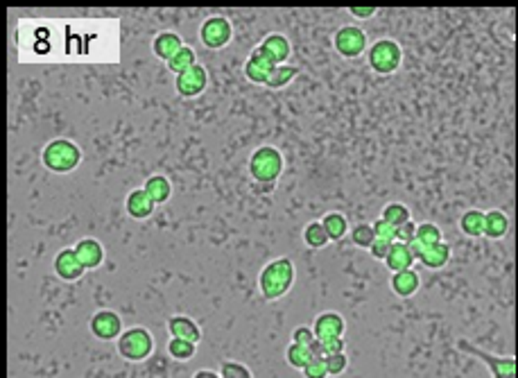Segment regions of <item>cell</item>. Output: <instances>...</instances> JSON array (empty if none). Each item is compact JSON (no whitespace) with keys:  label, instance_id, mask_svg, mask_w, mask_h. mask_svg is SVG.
<instances>
[{"label":"cell","instance_id":"cell-26","mask_svg":"<svg viewBox=\"0 0 518 378\" xmlns=\"http://www.w3.org/2000/svg\"><path fill=\"white\" fill-rule=\"evenodd\" d=\"M143 188L150 193V198L156 202V206L158 204H166L172 198V181L166 175H152V177H147Z\"/></svg>","mask_w":518,"mask_h":378},{"label":"cell","instance_id":"cell-6","mask_svg":"<svg viewBox=\"0 0 518 378\" xmlns=\"http://www.w3.org/2000/svg\"><path fill=\"white\" fill-rule=\"evenodd\" d=\"M458 349L468 353V356L477 358V360H482L491 376H496V378H514L516 376V358L514 356H493V353L475 347L473 342H468V340H464V338L458 340Z\"/></svg>","mask_w":518,"mask_h":378},{"label":"cell","instance_id":"cell-4","mask_svg":"<svg viewBox=\"0 0 518 378\" xmlns=\"http://www.w3.org/2000/svg\"><path fill=\"white\" fill-rule=\"evenodd\" d=\"M116 342L120 358L127 362H145L154 353V335L145 326L125 328Z\"/></svg>","mask_w":518,"mask_h":378},{"label":"cell","instance_id":"cell-39","mask_svg":"<svg viewBox=\"0 0 518 378\" xmlns=\"http://www.w3.org/2000/svg\"><path fill=\"white\" fill-rule=\"evenodd\" d=\"M416 238V222L414 220H408L396 227V240L401 242H412Z\"/></svg>","mask_w":518,"mask_h":378},{"label":"cell","instance_id":"cell-13","mask_svg":"<svg viewBox=\"0 0 518 378\" xmlns=\"http://www.w3.org/2000/svg\"><path fill=\"white\" fill-rule=\"evenodd\" d=\"M389 288L399 299H410L421 290V276L414 267H405V270L392 272L389 276Z\"/></svg>","mask_w":518,"mask_h":378},{"label":"cell","instance_id":"cell-33","mask_svg":"<svg viewBox=\"0 0 518 378\" xmlns=\"http://www.w3.org/2000/svg\"><path fill=\"white\" fill-rule=\"evenodd\" d=\"M416 240L421 242L423 247L435 245V242L443 240V231L435 222H421V225H416Z\"/></svg>","mask_w":518,"mask_h":378},{"label":"cell","instance_id":"cell-7","mask_svg":"<svg viewBox=\"0 0 518 378\" xmlns=\"http://www.w3.org/2000/svg\"><path fill=\"white\" fill-rule=\"evenodd\" d=\"M333 48L338 50L344 59H357L367 53L369 48V36L362 28L357 26H342L335 34H333Z\"/></svg>","mask_w":518,"mask_h":378},{"label":"cell","instance_id":"cell-9","mask_svg":"<svg viewBox=\"0 0 518 378\" xmlns=\"http://www.w3.org/2000/svg\"><path fill=\"white\" fill-rule=\"evenodd\" d=\"M89 328H91L93 338H97L100 342H114V340H118V335L125 331V324H122V317L116 310L102 308L91 317Z\"/></svg>","mask_w":518,"mask_h":378},{"label":"cell","instance_id":"cell-12","mask_svg":"<svg viewBox=\"0 0 518 378\" xmlns=\"http://www.w3.org/2000/svg\"><path fill=\"white\" fill-rule=\"evenodd\" d=\"M258 50H261L269 62L272 64H288V59L292 55V43L286 34H281V32H272V34H267L265 39L256 45Z\"/></svg>","mask_w":518,"mask_h":378},{"label":"cell","instance_id":"cell-5","mask_svg":"<svg viewBox=\"0 0 518 378\" xmlns=\"http://www.w3.org/2000/svg\"><path fill=\"white\" fill-rule=\"evenodd\" d=\"M367 64L378 75H394L403 64V48L396 39H376L367 48Z\"/></svg>","mask_w":518,"mask_h":378},{"label":"cell","instance_id":"cell-41","mask_svg":"<svg viewBox=\"0 0 518 378\" xmlns=\"http://www.w3.org/2000/svg\"><path fill=\"white\" fill-rule=\"evenodd\" d=\"M322 342H324V351H326V356H328V353L347 351V342H344V335H342V338H328V340H322Z\"/></svg>","mask_w":518,"mask_h":378},{"label":"cell","instance_id":"cell-18","mask_svg":"<svg viewBox=\"0 0 518 378\" xmlns=\"http://www.w3.org/2000/svg\"><path fill=\"white\" fill-rule=\"evenodd\" d=\"M168 333L170 338H186L197 345L202 342V328L188 315H172L168 320Z\"/></svg>","mask_w":518,"mask_h":378},{"label":"cell","instance_id":"cell-1","mask_svg":"<svg viewBox=\"0 0 518 378\" xmlns=\"http://www.w3.org/2000/svg\"><path fill=\"white\" fill-rule=\"evenodd\" d=\"M294 281H297V265L288 256H279L265 263L258 274V290L265 301H279L292 290Z\"/></svg>","mask_w":518,"mask_h":378},{"label":"cell","instance_id":"cell-43","mask_svg":"<svg viewBox=\"0 0 518 378\" xmlns=\"http://www.w3.org/2000/svg\"><path fill=\"white\" fill-rule=\"evenodd\" d=\"M220 376V372H215V369H197L195 372V378H217Z\"/></svg>","mask_w":518,"mask_h":378},{"label":"cell","instance_id":"cell-24","mask_svg":"<svg viewBox=\"0 0 518 378\" xmlns=\"http://www.w3.org/2000/svg\"><path fill=\"white\" fill-rule=\"evenodd\" d=\"M297 75H299V68L297 66H292V64H276L274 70L269 72L265 87L272 89V91H281V89L290 87V84L297 80Z\"/></svg>","mask_w":518,"mask_h":378},{"label":"cell","instance_id":"cell-10","mask_svg":"<svg viewBox=\"0 0 518 378\" xmlns=\"http://www.w3.org/2000/svg\"><path fill=\"white\" fill-rule=\"evenodd\" d=\"M208 87V70L202 64H195L188 70L175 75V89L181 97H197Z\"/></svg>","mask_w":518,"mask_h":378},{"label":"cell","instance_id":"cell-32","mask_svg":"<svg viewBox=\"0 0 518 378\" xmlns=\"http://www.w3.org/2000/svg\"><path fill=\"white\" fill-rule=\"evenodd\" d=\"M349 236H351V242H353L357 249H369V247H372V242L376 240L374 225L357 222L353 229H349Z\"/></svg>","mask_w":518,"mask_h":378},{"label":"cell","instance_id":"cell-22","mask_svg":"<svg viewBox=\"0 0 518 378\" xmlns=\"http://www.w3.org/2000/svg\"><path fill=\"white\" fill-rule=\"evenodd\" d=\"M509 215L500 209H489L485 211V238L489 240H502L509 234Z\"/></svg>","mask_w":518,"mask_h":378},{"label":"cell","instance_id":"cell-34","mask_svg":"<svg viewBox=\"0 0 518 378\" xmlns=\"http://www.w3.org/2000/svg\"><path fill=\"white\" fill-rule=\"evenodd\" d=\"M326 360V372L328 376H342L349 367V356L347 351H338V353H328L324 358Z\"/></svg>","mask_w":518,"mask_h":378},{"label":"cell","instance_id":"cell-3","mask_svg":"<svg viewBox=\"0 0 518 378\" xmlns=\"http://www.w3.org/2000/svg\"><path fill=\"white\" fill-rule=\"evenodd\" d=\"M41 163L55 175H68L77 170L82 163V150L75 141L70 139H55L43 145Z\"/></svg>","mask_w":518,"mask_h":378},{"label":"cell","instance_id":"cell-30","mask_svg":"<svg viewBox=\"0 0 518 378\" xmlns=\"http://www.w3.org/2000/svg\"><path fill=\"white\" fill-rule=\"evenodd\" d=\"M166 64H168L170 72H175V75H179V72H183V70H188L190 66L197 64V53H195V48H190V45L183 43L181 50H179L175 57H172L170 62H166Z\"/></svg>","mask_w":518,"mask_h":378},{"label":"cell","instance_id":"cell-40","mask_svg":"<svg viewBox=\"0 0 518 378\" xmlns=\"http://www.w3.org/2000/svg\"><path fill=\"white\" fill-rule=\"evenodd\" d=\"M389 247H392V242H389V240L376 238V240L372 242V247H369V254H372V259H376V261H385V256H387Z\"/></svg>","mask_w":518,"mask_h":378},{"label":"cell","instance_id":"cell-37","mask_svg":"<svg viewBox=\"0 0 518 378\" xmlns=\"http://www.w3.org/2000/svg\"><path fill=\"white\" fill-rule=\"evenodd\" d=\"M301 374L308 376V378H324V376H328V372H326V360L324 358H313L301 369Z\"/></svg>","mask_w":518,"mask_h":378},{"label":"cell","instance_id":"cell-28","mask_svg":"<svg viewBox=\"0 0 518 378\" xmlns=\"http://www.w3.org/2000/svg\"><path fill=\"white\" fill-rule=\"evenodd\" d=\"M168 353H170V358H175L179 362L193 360L195 353H197V342H193V340H186V338H170Z\"/></svg>","mask_w":518,"mask_h":378},{"label":"cell","instance_id":"cell-15","mask_svg":"<svg viewBox=\"0 0 518 378\" xmlns=\"http://www.w3.org/2000/svg\"><path fill=\"white\" fill-rule=\"evenodd\" d=\"M156 202L150 198V193L145 188H134L129 190L127 200H125V211L131 220H147V217L154 215Z\"/></svg>","mask_w":518,"mask_h":378},{"label":"cell","instance_id":"cell-8","mask_svg":"<svg viewBox=\"0 0 518 378\" xmlns=\"http://www.w3.org/2000/svg\"><path fill=\"white\" fill-rule=\"evenodd\" d=\"M233 39V26L225 16H208L200 26V41L208 50H222Z\"/></svg>","mask_w":518,"mask_h":378},{"label":"cell","instance_id":"cell-31","mask_svg":"<svg viewBox=\"0 0 518 378\" xmlns=\"http://www.w3.org/2000/svg\"><path fill=\"white\" fill-rule=\"evenodd\" d=\"M380 217H385L387 222H392L394 227H399L403 222L412 220V213H410V209L403 202H389V204L382 206Z\"/></svg>","mask_w":518,"mask_h":378},{"label":"cell","instance_id":"cell-25","mask_svg":"<svg viewBox=\"0 0 518 378\" xmlns=\"http://www.w3.org/2000/svg\"><path fill=\"white\" fill-rule=\"evenodd\" d=\"M322 225L326 229V234L330 238V242H340L344 236H349V220L347 215L340 213V211H328L324 217H322Z\"/></svg>","mask_w":518,"mask_h":378},{"label":"cell","instance_id":"cell-20","mask_svg":"<svg viewBox=\"0 0 518 378\" xmlns=\"http://www.w3.org/2000/svg\"><path fill=\"white\" fill-rule=\"evenodd\" d=\"M382 263L387 265L389 272H399V270H405V267H414L416 259H414V254H412L408 242L394 240L389 252H387V256H385V261H382Z\"/></svg>","mask_w":518,"mask_h":378},{"label":"cell","instance_id":"cell-16","mask_svg":"<svg viewBox=\"0 0 518 378\" xmlns=\"http://www.w3.org/2000/svg\"><path fill=\"white\" fill-rule=\"evenodd\" d=\"M274 66L276 64H272L261 50H258V48H254L252 55L247 57L242 72H244V77L249 80L252 84H263V87H265V82L269 77V72L274 70Z\"/></svg>","mask_w":518,"mask_h":378},{"label":"cell","instance_id":"cell-21","mask_svg":"<svg viewBox=\"0 0 518 378\" xmlns=\"http://www.w3.org/2000/svg\"><path fill=\"white\" fill-rule=\"evenodd\" d=\"M183 48V39L177 32H158L152 41V53L161 59V62H170Z\"/></svg>","mask_w":518,"mask_h":378},{"label":"cell","instance_id":"cell-27","mask_svg":"<svg viewBox=\"0 0 518 378\" xmlns=\"http://www.w3.org/2000/svg\"><path fill=\"white\" fill-rule=\"evenodd\" d=\"M303 242H306V247H311V249H324L330 238L326 234V229L322 225V220H313V222H308L303 227Z\"/></svg>","mask_w":518,"mask_h":378},{"label":"cell","instance_id":"cell-11","mask_svg":"<svg viewBox=\"0 0 518 378\" xmlns=\"http://www.w3.org/2000/svg\"><path fill=\"white\" fill-rule=\"evenodd\" d=\"M53 270H55V274L61 279V281L72 284V281H77V279L84 276L86 267H84L82 261L77 259L75 247H66V249H61L59 254H55Z\"/></svg>","mask_w":518,"mask_h":378},{"label":"cell","instance_id":"cell-35","mask_svg":"<svg viewBox=\"0 0 518 378\" xmlns=\"http://www.w3.org/2000/svg\"><path fill=\"white\" fill-rule=\"evenodd\" d=\"M220 376L222 378H249L252 369L247 364L238 362V360H225L220 367Z\"/></svg>","mask_w":518,"mask_h":378},{"label":"cell","instance_id":"cell-36","mask_svg":"<svg viewBox=\"0 0 518 378\" xmlns=\"http://www.w3.org/2000/svg\"><path fill=\"white\" fill-rule=\"evenodd\" d=\"M374 234H376V238L394 242L396 240V227H394L392 222H387L385 217H378V220L374 222Z\"/></svg>","mask_w":518,"mask_h":378},{"label":"cell","instance_id":"cell-38","mask_svg":"<svg viewBox=\"0 0 518 378\" xmlns=\"http://www.w3.org/2000/svg\"><path fill=\"white\" fill-rule=\"evenodd\" d=\"M315 331H313V326H297L292 331V342H299V345H306V347H311L315 342Z\"/></svg>","mask_w":518,"mask_h":378},{"label":"cell","instance_id":"cell-2","mask_svg":"<svg viewBox=\"0 0 518 378\" xmlns=\"http://www.w3.org/2000/svg\"><path fill=\"white\" fill-rule=\"evenodd\" d=\"M247 170H249L256 184L274 186L281 179L283 170H286V158H283V152L274 148V145H258L249 156Z\"/></svg>","mask_w":518,"mask_h":378},{"label":"cell","instance_id":"cell-42","mask_svg":"<svg viewBox=\"0 0 518 378\" xmlns=\"http://www.w3.org/2000/svg\"><path fill=\"white\" fill-rule=\"evenodd\" d=\"M349 14L357 21H369L378 14V9L376 7H349Z\"/></svg>","mask_w":518,"mask_h":378},{"label":"cell","instance_id":"cell-17","mask_svg":"<svg viewBox=\"0 0 518 378\" xmlns=\"http://www.w3.org/2000/svg\"><path fill=\"white\" fill-rule=\"evenodd\" d=\"M75 252L86 270H97V267L104 263V247H102V242L95 238H82L75 245Z\"/></svg>","mask_w":518,"mask_h":378},{"label":"cell","instance_id":"cell-23","mask_svg":"<svg viewBox=\"0 0 518 378\" xmlns=\"http://www.w3.org/2000/svg\"><path fill=\"white\" fill-rule=\"evenodd\" d=\"M458 227L468 238H482L485 236V211L482 209H468L460 215Z\"/></svg>","mask_w":518,"mask_h":378},{"label":"cell","instance_id":"cell-14","mask_svg":"<svg viewBox=\"0 0 518 378\" xmlns=\"http://www.w3.org/2000/svg\"><path fill=\"white\" fill-rule=\"evenodd\" d=\"M313 331L319 340H328V338H342L347 333V322L344 317L335 310H326L319 313L313 322Z\"/></svg>","mask_w":518,"mask_h":378},{"label":"cell","instance_id":"cell-29","mask_svg":"<svg viewBox=\"0 0 518 378\" xmlns=\"http://www.w3.org/2000/svg\"><path fill=\"white\" fill-rule=\"evenodd\" d=\"M315 356H313V351L311 347H306V345H299V342H292L288 349H286V360L292 369H303L308 362H311Z\"/></svg>","mask_w":518,"mask_h":378},{"label":"cell","instance_id":"cell-19","mask_svg":"<svg viewBox=\"0 0 518 378\" xmlns=\"http://www.w3.org/2000/svg\"><path fill=\"white\" fill-rule=\"evenodd\" d=\"M450 256H453L450 245L441 240V242H435V245L423 247L416 263H421L423 267H428V270H443V267L450 263Z\"/></svg>","mask_w":518,"mask_h":378}]
</instances>
